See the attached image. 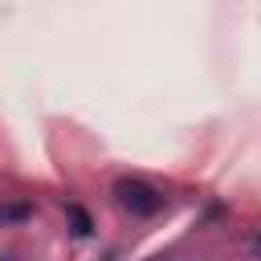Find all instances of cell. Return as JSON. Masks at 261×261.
Segmentation results:
<instances>
[{
	"label": "cell",
	"mask_w": 261,
	"mask_h": 261,
	"mask_svg": "<svg viewBox=\"0 0 261 261\" xmlns=\"http://www.w3.org/2000/svg\"><path fill=\"white\" fill-rule=\"evenodd\" d=\"M114 196H118V204L130 216H155V212H163V192L151 188V184H143V179H118Z\"/></svg>",
	"instance_id": "1"
},
{
	"label": "cell",
	"mask_w": 261,
	"mask_h": 261,
	"mask_svg": "<svg viewBox=\"0 0 261 261\" xmlns=\"http://www.w3.org/2000/svg\"><path fill=\"white\" fill-rule=\"evenodd\" d=\"M65 216H69V224H73V232H77V237H90V232H94V224H90L86 208H77V204H65Z\"/></svg>",
	"instance_id": "2"
},
{
	"label": "cell",
	"mask_w": 261,
	"mask_h": 261,
	"mask_svg": "<svg viewBox=\"0 0 261 261\" xmlns=\"http://www.w3.org/2000/svg\"><path fill=\"white\" fill-rule=\"evenodd\" d=\"M33 216V204H0V224H20Z\"/></svg>",
	"instance_id": "3"
}]
</instances>
